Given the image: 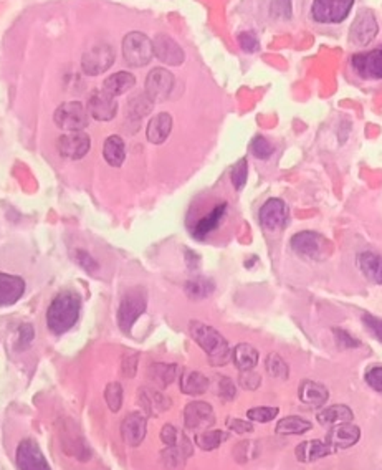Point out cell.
Masks as SVG:
<instances>
[{"instance_id":"obj_1","label":"cell","mask_w":382,"mask_h":470,"mask_svg":"<svg viewBox=\"0 0 382 470\" xmlns=\"http://www.w3.org/2000/svg\"><path fill=\"white\" fill-rule=\"evenodd\" d=\"M82 298L77 292H61L53 298L47 312V325L53 335H63L77 325Z\"/></svg>"},{"instance_id":"obj_2","label":"cell","mask_w":382,"mask_h":470,"mask_svg":"<svg viewBox=\"0 0 382 470\" xmlns=\"http://www.w3.org/2000/svg\"><path fill=\"white\" fill-rule=\"evenodd\" d=\"M189 333L209 356L212 366H224L232 358V351L227 339L212 326L194 320L189 323Z\"/></svg>"},{"instance_id":"obj_3","label":"cell","mask_w":382,"mask_h":470,"mask_svg":"<svg viewBox=\"0 0 382 470\" xmlns=\"http://www.w3.org/2000/svg\"><path fill=\"white\" fill-rule=\"evenodd\" d=\"M146 306H148V295H146L144 288L134 287L126 292L121 300L120 310H117V325L121 331L131 333L133 325L144 313Z\"/></svg>"},{"instance_id":"obj_4","label":"cell","mask_w":382,"mask_h":470,"mask_svg":"<svg viewBox=\"0 0 382 470\" xmlns=\"http://www.w3.org/2000/svg\"><path fill=\"white\" fill-rule=\"evenodd\" d=\"M289 247L300 257L309 260H323L331 250L330 242L321 234L312 232V230H305V232L293 235L292 241H289Z\"/></svg>"},{"instance_id":"obj_5","label":"cell","mask_w":382,"mask_h":470,"mask_svg":"<svg viewBox=\"0 0 382 470\" xmlns=\"http://www.w3.org/2000/svg\"><path fill=\"white\" fill-rule=\"evenodd\" d=\"M123 57L129 66H146L154 57L153 41L141 32L128 33L123 40Z\"/></svg>"},{"instance_id":"obj_6","label":"cell","mask_w":382,"mask_h":470,"mask_svg":"<svg viewBox=\"0 0 382 470\" xmlns=\"http://www.w3.org/2000/svg\"><path fill=\"white\" fill-rule=\"evenodd\" d=\"M354 0H313L312 17L318 24H341L351 8Z\"/></svg>"},{"instance_id":"obj_7","label":"cell","mask_w":382,"mask_h":470,"mask_svg":"<svg viewBox=\"0 0 382 470\" xmlns=\"http://www.w3.org/2000/svg\"><path fill=\"white\" fill-rule=\"evenodd\" d=\"M53 121L63 131H82L88 126V115L79 102H66L57 108Z\"/></svg>"},{"instance_id":"obj_8","label":"cell","mask_w":382,"mask_h":470,"mask_svg":"<svg viewBox=\"0 0 382 470\" xmlns=\"http://www.w3.org/2000/svg\"><path fill=\"white\" fill-rule=\"evenodd\" d=\"M115 63V50L108 44H98L83 53L82 68L90 77L102 75Z\"/></svg>"},{"instance_id":"obj_9","label":"cell","mask_w":382,"mask_h":470,"mask_svg":"<svg viewBox=\"0 0 382 470\" xmlns=\"http://www.w3.org/2000/svg\"><path fill=\"white\" fill-rule=\"evenodd\" d=\"M289 220L288 205L281 199H268L260 209V222L268 232H276L287 227Z\"/></svg>"},{"instance_id":"obj_10","label":"cell","mask_w":382,"mask_h":470,"mask_svg":"<svg viewBox=\"0 0 382 470\" xmlns=\"http://www.w3.org/2000/svg\"><path fill=\"white\" fill-rule=\"evenodd\" d=\"M17 467L19 470H52L41 454L39 444L33 439H23L17 447Z\"/></svg>"},{"instance_id":"obj_11","label":"cell","mask_w":382,"mask_h":470,"mask_svg":"<svg viewBox=\"0 0 382 470\" xmlns=\"http://www.w3.org/2000/svg\"><path fill=\"white\" fill-rule=\"evenodd\" d=\"M174 88V77L171 71L164 68H154L149 71L148 78H146V91L144 93L153 100L154 103L166 102L172 93Z\"/></svg>"},{"instance_id":"obj_12","label":"cell","mask_w":382,"mask_h":470,"mask_svg":"<svg viewBox=\"0 0 382 470\" xmlns=\"http://www.w3.org/2000/svg\"><path fill=\"white\" fill-rule=\"evenodd\" d=\"M351 65L361 78L382 79V45L371 52L352 55Z\"/></svg>"},{"instance_id":"obj_13","label":"cell","mask_w":382,"mask_h":470,"mask_svg":"<svg viewBox=\"0 0 382 470\" xmlns=\"http://www.w3.org/2000/svg\"><path fill=\"white\" fill-rule=\"evenodd\" d=\"M184 422L191 431H207L216 424V414L211 404L202 401H194L184 409Z\"/></svg>"},{"instance_id":"obj_14","label":"cell","mask_w":382,"mask_h":470,"mask_svg":"<svg viewBox=\"0 0 382 470\" xmlns=\"http://www.w3.org/2000/svg\"><path fill=\"white\" fill-rule=\"evenodd\" d=\"M58 153L66 159H77L85 158L88 151L91 148V140L86 133L83 131H73L68 134H63L57 142Z\"/></svg>"},{"instance_id":"obj_15","label":"cell","mask_w":382,"mask_h":470,"mask_svg":"<svg viewBox=\"0 0 382 470\" xmlns=\"http://www.w3.org/2000/svg\"><path fill=\"white\" fill-rule=\"evenodd\" d=\"M377 30H379V27H377L376 17L372 15V12L369 10L359 12L358 19L354 20L350 32L351 44L364 47V45L371 44V41L376 39Z\"/></svg>"},{"instance_id":"obj_16","label":"cell","mask_w":382,"mask_h":470,"mask_svg":"<svg viewBox=\"0 0 382 470\" xmlns=\"http://www.w3.org/2000/svg\"><path fill=\"white\" fill-rule=\"evenodd\" d=\"M154 47V57H157L159 60L166 65L171 66H178L184 62V50L179 47V44L175 40H172L169 35H164V33H159L156 35V39L153 41Z\"/></svg>"},{"instance_id":"obj_17","label":"cell","mask_w":382,"mask_h":470,"mask_svg":"<svg viewBox=\"0 0 382 470\" xmlns=\"http://www.w3.org/2000/svg\"><path fill=\"white\" fill-rule=\"evenodd\" d=\"M146 431H148V421L141 413H131L124 417L121 422V435L128 446L137 447L146 438Z\"/></svg>"},{"instance_id":"obj_18","label":"cell","mask_w":382,"mask_h":470,"mask_svg":"<svg viewBox=\"0 0 382 470\" xmlns=\"http://www.w3.org/2000/svg\"><path fill=\"white\" fill-rule=\"evenodd\" d=\"M361 438V431L358 426H352L351 422L347 424H338V426L331 427V431L326 435V444L333 451H341L354 446Z\"/></svg>"},{"instance_id":"obj_19","label":"cell","mask_w":382,"mask_h":470,"mask_svg":"<svg viewBox=\"0 0 382 470\" xmlns=\"http://www.w3.org/2000/svg\"><path fill=\"white\" fill-rule=\"evenodd\" d=\"M88 113L96 121H111L117 113V103L115 96L108 95L106 91H95L88 100Z\"/></svg>"},{"instance_id":"obj_20","label":"cell","mask_w":382,"mask_h":470,"mask_svg":"<svg viewBox=\"0 0 382 470\" xmlns=\"http://www.w3.org/2000/svg\"><path fill=\"white\" fill-rule=\"evenodd\" d=\"M137 401H140L142 409L146 411V414L153 415V417H157V415L166 413L172 404L166 394H162L154 388H146V386L137 391Z\"/></svg>"},{"instance_id":"obj_21","label":"cell","mask_w":382,"mask_h":470,"mask_svg":"<svg viewBox=\"0 0 382 470\" xmlns=\"http://www.w3.org/2000/svg\"><path fill=\"white\" fill-rule=\"evenodd\" d=\"M25 293L23 279L0 272V306L17 303Z\"/></svg>"},{"instance_id":"obj_22","label":"cell","mask_w":382,"mask_h":470,"mask_svg":"<svg viewBox=\"0 0 382 470\" xmlns=\"http://www.w3.org/2000/svg\"><path fill=\"white\" fill-rule=\"evenodd\" d=\"M334 454V451L327 446L326 442H321V440L312 439L306 440V442H301L300 446L295 449V455L300 462H314V460L323 459V457Z\"/></svg>"},{"instance_id":"obj_23","label":"cell","mask_w":382,"mask_h":470,"mask_svg":"<svg viewBox=\"0 0 382 470\" xmlns=\"http://www.w3.org/2000/svg\"><path fill=\"white\" fill-rule=\"evenodd\" d=\"M172 131V118L169 113H159L149 121L148 124V140L153 144H162L169 138Z\"/></svg>"},{"instance_id":"obj_24","label":"cell","mask_w":382,"mask_h":470,"mask_svg":"<svg viewBox=\"0 0 382 470\" xmlns=\"http://www.w3.org/2000/svg\"><path fill=\"white\" fill-rule=\"evenodd\" d=\"M327 397H330V393L320 383L306 379L300 386V400L303 404L313 406V408H321L327 401Z\"/></svg>"},{"instance_id":"obj_25","label":"cell","mask_w":382,"mask_h":470,"mask_svg":"<svg viewBox=\"0 0 382 470\" xmlns=\"http://www.w3.org/2000/svg\"><path fill=\"white\" fill-rule=\"evenodd\" d=\"M225 212H227V204L222 203V204L216 205L207 217H202V219L197 222V225L194 227V237L197 238V241H204L209 234L213 232V230L220 225Z\"/></svg>"},{"instance_id":"obj_26","label":"cell","mask_w":382,"mask_h":470,"mask_svg":"<svg viewBox=\"0 0 382 470\" xmlns=\"http://www.w3.org/2000/svg\"><path fill=\"white\" fill-rule=\"evenodd\" d=\"M361 272L369 282L382 285V257L374 252H363L358 257Z\"/></svg>"},{"instance_id":"obj_27","label":"cell","mask_w":382,"mask_h":470,"mask_svg":"<svg viewBox=\"0 0 382 470\" xmlns=\"http://www.w3.org/2000/svg\"><path fill=\"white\" fill-rule=\"evenodd\" d=\"M134 85H136V78H134L133 73H129V71H117V73L104 79L103 91H106L108 95L116 98V96L124 95L126 91L131 90Z\"/></svg>"},{"instance_id":"obj_28","label":"cell","mask_w":382,"mask_h":470,"mask_svg":"<svg viewBox=\"0 0 382 470\" xmlns=\"http://www.w3.org/2000/svg\"><path fill=\"white\" fill-rule=\"evenodd\" d=\"M211 386V381L199 371H186L180 375V391L187 396H200Z\"/></svg>"},{"instance_id":"obj_29","label":"cell","mask_w":382,"mask_h":470,"mask_svg":"<svg viewBox=\"0 0 382 470\" xmlns=\"http://www.w3.org/2000/svg\"><path fill=\"white\" fill-rule=\"evenodd\" d=\"M352 411L347 408V406L344 404H336V406H331V408H326L323 409L320 414H318V422L321 424V426H327V427H333V426H338V424H347L352 421Z\"/></svg>"},{"instance_id":"obj_30","label":"cell","mask_w":382,"mask_h":470,"mask_svg":"<svg viewBox=\"0 0 382 470\" xmlns=\"http://www.w3.org/2000/svg\"><path fill=\"white\" fill-rule=\"evenodd\" d=\"M148 375L153 383L159 388H167L171 383L178 379L179 366L178 364H164V363H154L149 366Z\"/></svg>"},{"instance_id":"obj_31","label":"cell","mask_w":382,"mask_h":470,"mask_svg":"<svg viewBox=\"0 0 382 470\" xmlns=\"http://www.w3.org/2000/svg\"><path fill=\"white\" fill-rule=\"evenodd\" d=\"M232 359L235 366L240 369V371H250V369H254L258 364V351L251 345L240 343V345L233 348Z\"/></svg>"},{"instance_id":"obj_32","label":"cell","mask_w":382,"mask_h":470,"mask_svg":"<svg viewBox=\"0 0 382 470\" xmlns=\"http://www.w3.org/2000/svg\"><path fill=\"white\" fill-rule=\"evenodd\" d=\"M103 156L106 159V162L113 167H120L126 159V146L124 141L120 136L113 134L104 141L103 146Z\"/></svg>"},{"instance_id":"obj_33","label":"cell","mask_w":382,"mask_h":470,"mask_svg":"<svg viewBox=\"0 0 382 470\" xmlns=\"http://www.w3.org/2000/svg\"><path fill=\"white\" fill-rule=\"evenodd\" d=\"M312 429V422L306 421L303 417H298V415H288L283 417L281 421L276 424V434L280 435H298L305 434Z\"/></svg>"},{"instance_id":"obj_34","label":"cell","mask_w":382,"mask_h":470,"mask_svg":"<svg viewBox=\"0 0 382 470\" xmlns=\"http://www.w3.org/2000/svg\"><path fill=\"white\" fill-rule=\"evenodd\" d=\"M216 285L211 279H205V276H194L186 283V293L191 300H204V298L211 297Z\"/></svg>"},{"instance_id":"obj_35","label":"cell","mask_w":382,"mask_h":470,"mask_svg":"<svg viewBox=\"0 0 382 470\" xmlns=\"http://www.w3.org/2000/svg\"><path fill=\"white\" fill-rule=\"evenodd\" d=\"M191 455L184 447H167L161 452V462L167 470H182L186 467L187 457Z\"/></svg>"},{"instance_id":"obj_36","label":"cell","mask_w":382,"mask_h":470,"mask_svg":"<svg viewBox=\"0 0 382 470\" xmlns=\"http://www.w3.org/2000/svg\"><path fill=\"white\" fill-rule=\"evenodd\" d=\"M154 102L146 93L134 95L128 102V116L134 121H140L153 111Z\"/></svg>"},{"instance_id":"obj_37","label":"cell","mask_w":382,"mask_h":470,"mask_svg":"<svg viewBox=\"0 0 382 470\" xmlns=\"http://www.w3.org/2000/svg\"><path fill=\"white\" fill-rule=\"evenodd\" d=\"M229 439V434L224 431H202L195 435V444L202 451H216L222 446L224 440Z\"/></svg>"},{"instance_id":"obj_38","label":"cell","mask_w":382,"mask_h":470,"mask_svg":"<svg viewBox=\"0 0 382 470\" xmlns=\"http://www.w3.org/2000/svg\"><path fill=\"white\" fill-rule=\"evenodd\" d=\"M267 371L268 375L271 377H276V379H288V364L285 363V359L281 358V356L276 355V352H271V355H268L267 358Z\"/></svg>"},{"instance_id":"obj_39","label":"cell","mask_w":382,"mask_h":470,"mask_svg":"<svg viewBox=\"0 0 382 470\" xmlns=\"http://www.w3.org/2000/svg\"><path fill=\"white\" fill-rule=\"evenodd\" d=\"M258 444L254 442V440H243V442L237 444L233 449V457L237 462L240 464H245L249 462V460L255 459V457H258Z\"/></svg>"},{"instance_id":"obj_40","label":"cell","mask_w":382,"mask_h":470,"mask_svg":"<svg viewBox=\"0 0 382 470\" xmlns=\"http://www.w3.org/2000/svg\"><path fill=\"white\" fill-rule=\"evenodd\" d=\"M104 400H106L108 408L113 413H117L123 406V388L120 383H109L104 389Z\"/></svg>"},{"instance_id":"obj_41","label":"cell","mask_w":382,"mask_h":470,"mask_svg":"<svg viewBox=\"0 0 382 470\" xmlns=\"http://www.w3.org/2000/svg\"><path fill=\"white\" fill-rule=\"evenodd\" d=\"M247 178H249V162L243 158L232 167V173H230V179H232L233 187L237 191H242L247 184Z\"/></svg>"},{"instance_id":"obj_42","label":"cell","mask_w":382,"mask_h":470,"mask_svg":"<svg viewBox=\"0 0 382 470\" xmlns=\"http://www.w3.org/2000/svg\"><path fill=\"white\" fill-rule=\"evenodd\" d=\"M250 149L251 154L258 159H268L273 154V151H275L271 142H268V140H265L263 136H255L250 144Z\"/></svg>"},{"instance_id":"obj_43","label":"cell","mask_w":382,"mask_h":470,"mask_svg":"<svg viewBox=\"0 0 382 470\" xmlns=\"http://www.w3.org/2000/svg\"><path fill=\"white\" fill-rule=\"evenodd\" d=\"M276 415H278V408H268V406L249 409V413H247V417L255 422H270Z\"/></svg>"},{"instance_id":"obj_44","label":"cell","mask_w":382,"mask_h":470,"mask_svg":"<svg viewBox=\"0 0 382 470\" xmlns=\"http://www.w3.org/2000/svg\"><path fill=\"white\" fill-rule=\"evenodd\" d=\"M217 394L222 397L224 401H232L237 394V388H235L233 381L230 377L225 376H218L217 381Z\"/></svg>"},{"instance_id":"obj_45","label":"cell","mask_w":382,"mask_h":470,"mask_svg":"<svg viewBox=\"0 0 382 470\" xmlns=\"http://www.w3.org/2000/svg\"><path fill=\"white\" fill-rule=\"evenodd\" d=\"M271 15L275 19L289 20L292 19V0H273Z\"/></svg>"},{"instance_id":"obj_46","label":"cell","mask_w":382,"mask_h":470,"mask_svg":"<svg viewBox=\"0 0 382 470\" xmlns=\"http://www.w3.org/2000/svg\"><path fill=\"white\" fill-rule=\"evenodd\" d=\"M238 383L243 389H249V391H254V389H257L260 383H262V377L257 373L254 371V369H250V371H242L240 375V379H238Z\"/></svg>"},{"instance_id":"obj_47","label":"cell","mask_w":382,"mask_h":470,"mask_svg":"<svg viewBox=\"0 0 382 470\" xmlns=\"http://www.w3.org/2000/svg\"><path fill=\"white\" fill-rule=\"evenodd\" d=\"M238 44H240L243 52H247V53H254L260 48L258 39L251 32L240 33V35H238Z\"/></svg>"},{"instance_id":"obj_48","label":"cell","mask_w":382,"mask_h":470,"mask_svg":"<svg viewBox=\"0 0 382 470\" xmlns=\"http://www.w3.org/2000/svg\"><path fill=\"white\" fill-rule=\"evenodd\" d=\"M137 361H140V355L137 352H128L123 356V363H121V369H123V375L128 377H133L136 375L137 369Z\"/></svg>"},{"instance_id":"obj_49","label":"cell","mask_w":382,"mask_h":470,"mask_svg":"<svg viewBox=\"0 0 382 470\" xmlns=\"http://www.w3.org/2000/svg\"><path fill=\"white\" fill-rule=\"evenodd\" d=\"M33 338H35V330H33L32 325L25 323V325L20 326V330H19V348H20V350H27V348L32 345Z\"/></svg>"},{"instance_id":"obj_50","label":"cell","mask_w":382,"mask_h":470,"mask_svg":"<svg viewBox=\"0 0 382 470\" xmlns=\"http://www.w3.org/2000/svg\"><path fill=\"white\" fill-rule=\"evenodd\" d=\"M363 321H364V326H366V328L369 330V333H371L376 339L382 341V320H381V318L371 317V314H364Z\"/></svg>"},{"instance_id":"obj_51","label":"cell","mask_w":382,"mask_h":470,"mask_svg":"<svg viewBox=\"0 0 382 470\" xmlns=\"http://www.w3.org/2000/svg\"><path fill=\"white\" fill-rule=\"evenodd\" d=\"M334 338L336 343H338L339 348H358L361 343L356 338H352L347 331H344L341 328H334Z\"/></svg>"},{"instance_id":"obj_52","label":"cell","mask_w":382,"mask_h":470,"mask_svg":"<svg viewBox=\"0 0 382 470\" xmlns=\"http://www.w3.org/2000/svg\"><path fill=\"white\" fill-rule=\"evenodd\" d=\"M366 383L371 386L372 389L382 394V366L371 368L366 373Z\"/></svg>"},{"instance_id":"obj_53","label":"cell","mask_w":382,"mask_h":470,"mask_svg":"<svg viewBox=\"0 0 382 470\" xmlns=\"http://www.w3.org/2000/svg\"><path fill=\"white\" fill-rule=\"evenodd\" d=\"M227 426H229L230 431L237 432V434H247V432L254 431V426L250 422L242 421V419H229Z\"/></svg>"},{"instance_id":"obj_54","label":"cell","mask_w":382,"mask_h":470,"mask_svg":"<svg viewBox=\"0 0 382 470\" xmlns=\"http://www.w3.org/2000/svg\"><path fill=\"white\" fill-rule=\"evenodd\" d=\"M78 260H79V263H82V265L85 267L88 272H90V267H88V265H90V263H91V265H95V267H96L95 260L91 258L90 255H88V254H85V252H82V250L78 252Z\"/></svg>"}]
</instances>
